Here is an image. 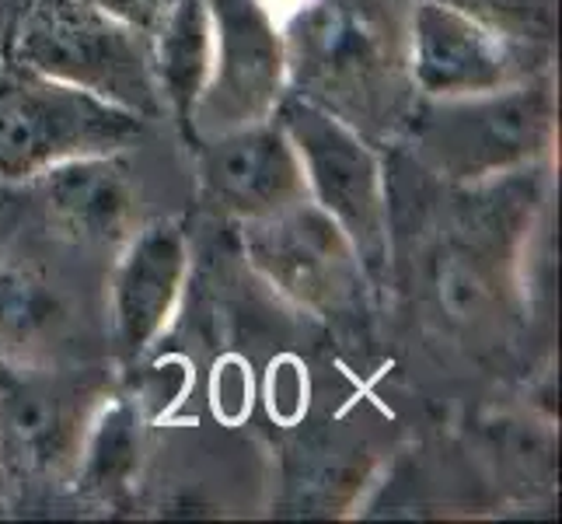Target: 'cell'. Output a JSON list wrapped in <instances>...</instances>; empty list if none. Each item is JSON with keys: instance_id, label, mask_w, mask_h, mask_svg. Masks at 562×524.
I'll return each instance as SVG.
<instances>
[{"instance_id": "obj_18", "label": "cell", "mask_w": 562, "mask_h": 524, "mask_svg": "<svg viewBox=\"0 0 562 524\" xmlns=\"http://www.w3.org/2000/svg\"><path fill=\"white\" fill-rule=\"evenodd\" d=\"M91 8H99L102 14L115 18L120 25L133 29L137 35L150 38L165 22V14L176 8V0H88Z\"/></svg>"}, {"instance_id": "obj_12", "label": "cell", "mask_w": 562, "mask_h": 524, "mask_svg": "<svg viewBox=\"0 0 562 524\" xmlns=\"http://www.w3.org/2000/svg\"><path fill=\"white\" fill-rule=\"evenodd\" d=\"M38 200L49 221L74 242L109 245L123 242L130 231L137 186L120 154H85L35 175Z\"/></svg>"}, {"instance_id": "obj_13", "label": "cell", "mask_w": 562, "mask_h": 524, "mask_svg": "<svg viewBox=\"0 0 562 524\" xmlns=\"http://www.w3.org/2000/svg\"><path fill=\"white\" fill-rule=\"evenodd\" d=\"M154 85H158L161 105L176 115L189 141V120L210 74V11L206 0H176L147 38Z\"/></svg>"}, {"instance_id": "obj_4", "label": "cell", "mask_w": 562, "mask_h": 524, "mask_svg": "<svg viewBox=\"0 0 562 524\" xmlns=\"http://www.w3.org/2000/svg\"><path fill=\"white\" fill-rule=\"evenodd\" d=\"M273 120L297 150L307 200L350 238L367 280H384L392 266V207L378 144L294 91L283 94Z\"/></svg>"}, {"instance_id": "obj_11", "label": "cell", "mask_w": 562, "mask_h": 524, "mask_svg": "<svg viewBox=\"0 0 562 524\" xmlns=\"http://www.w3.org/2000/svg\"><path fill=\"white\" fill-rule=\"evenodd\" d=\"M189 280V238L171 218L147 221L123 238L109 283V315L115 343L140 357L176 322Z\"/></svg>"}, {"instance_id": "obj_8", "label": "cell", "mask_w": 562, "mask_h": 524, "mask_svg": "<svg viewBox=\"0 0 562 524\" xmlns=\"http://www.w3.org/2000/svg\"><path fill=\"white\" fill-rule=\"evenodd\" d=\"M210 74L189 120V144L273 120L286 94L283 25L259 0H206Z\"/></svg>"}, {"instance_id": "obj_6", "label": "cell", "mask_w": 562, "mask_h": 524, "mask_svg": "<svg viewBox=\"0 0 562 524\" xmlns=\"http://www.w3.org/2000/svg\"><path fill=\"white\" fill-rule=\"evenodd\" d=\"M109 395L99 371L0 357V469L22 479H74Z\"/></svg>"}, {"instance_id": "obj_10", "label": "cell", "mask_w": 562, "mask_h": 524, "mask_svg": "<svg viewBox=\"0 0 562 524\" xmlns=\"http://www.w3.org/2000/svg\"><path fill=\"white\" fill-rule=\"evenodd\" d=\"M200 197L231 221H259L307 200L297 150L277 120L196 141Z\"/></svg>"}, {"instance_id": "obj_5", "label": "cell", "mask_w": 562, "mask_h": 524, "mask_svg": "<svg viewBox=\"0 0 562 524\" xmlns=\"http://www.w3.org/2000/svg\"><path fill=\"white\" fill-rule=\"evenodd\" d=\"M140 130V115L14 60L0 64V182H32L85 154H120Z\"/></svg>"}, {"instance_id": "obj_7", "label": "cell", "mask_w": 562, "mask_h": 524, "mask_svg": "<svg viewBox=\"0 0 562 524\" xmlns=\"http://www.w3.org/2000/svg\"><path fill=\"white\" fill-rule=\"evenodd\" d=\"M238 227L248 266L307 315H350L371 283L350 238L312 200L259 221H241Z\"/></svg>"}, {"instance_id": "obj_3", "label": "cell", "mask_w": 562, "mask_h": 524, "mask_svg": "<svg viewBox=\"0 0 562 524\" xmlns=\"http://www.w3.org/2000/svg\"><path fill=\"white\" fill-rule=\"evenodd\" d=\"M8 60L81 88L144 123L165 112L147 38L88 0H18Z\"/></svg>"}, {"instance_id": "obj_19", "label": "cell", "mask_w": 562, "mask_h": 524, "mask_svg": "<svg viewBox=\"0 0 562 524\" xmlns=\"http://www.w3.org/2000/svg\"><path fill=\"white\" fill-rule=\"evenodd\" d=\"M14 14H18V0H0V64L8 60V43H11Z\"/></svg>"}, {"instance_id": "obj_1", "label": "cell", "mask_w": 562, "mask_h": 524, "mask_svg": "<svg viewBox=\"0 0 562 524\" xmlns=\"http://www.w3.org/2000/svg\"><path fill=\"white\" fill-rule=\"evenodd\" d=\"M402 0H312L283 22L286 91L339 115L371 144L402 137L409 81Z\"/></svg>"}, {"instance_id": "obj_17", "label": "cell", "mask_w": 562, "mask_h": 524, "mask_svg": "<svg viewBox=\"0 0 562 524\" xmlns=\"http://www.w3.org/2000/svg\"><path fill=\"white\" fill-rule=\"evenodd\" d=\"M475 22L499 29L514 38L555 46V8L559 0H440Z\"/></svg>"}, {"instance_id": "obj_15", "label": "cell", "mask_w": 562, "mask_h": 524, "mask_svg": "<svg viewBox=\"0 0 562 524\" xmlns=\"http://www.w3.org/2000/svg\"><path fill=\"white\" fill-rule=\"evenodd\" d=\"M67 312L46 280L0 266V357L38 360L35 346L64 325Z\"/></svg>"}, {"instance_id": "obj_20", "label": "cell", "mask_w": 562, "mask_h": 524, "mask_svg": "<svg viewBox=\"0 0 562 524\" xmlns=\"http://www.w3.org/2000/svg\"><path fill=\"white\" fill-rule=\"evenodd\" d=\"M259 4H262L269 14H273V18H280V25H283L290 14L301 11L304 4H312V0H259Z\"/></svg>"}, {"instance_id": "obj_16", "label": "cell", "mask_w": 562, "mask_h": 524, "mask_svg": "<svg viewBox=\"0 0 562 524\" xmlns=\"http://www.w3.org/2000/svg\"><path fill=\"white\" fill-rule=\"evenodd\" d=\"M434 287L437 301L454 322H472L479 315H486V308L493 301V277L486 263H482L469 245L448 242L440 245L434 259Z\"/></svg>"}, {"instance_id": "obj_9", "label": "cell", "mask_w": 562, "mask_h": 524, "mask_svg": "<svg viewBox=\"0 0 562 524\" xmlns=\"http://www.w3.org/2000/svg\"><path fill=\"white\" fill-rule=\"evenodd\" d=\"M409 81L416 99H469L555 67V46L514 38L440 0H409Z\"/></svg>"}, {"instance_id": "obj_14", "label": "cell", "mask_w": 562, "mask_h": 524, "mask_svg": "<svg viewBox=\"0 0 562 524\" xmlns=\"http://www.w3.org/2000/svg\"><path fill=\"white\" fill-rule=\"evenodd\" d=\"M137 472H140L137 410L126 399L109 395L99 416L91 420V431L85 437L81 458H77L74 469V482L77 490H85L94 500L120 503L123 497H130Z\"/></svg>"}, {"instance_id": "obj_2", "label": "cell", "mask_w": 562, "mask_h": 524, "mask_svg": "<svg viewBox=\"0 0 562 524\" xmlns=\"http://www.w3.org/2000/svg\"><path fill=\"white\" fill-rule=\"evenodd\" d=\"M402 137L423 168L464 189L535 171L559 141L555 67L469 99H416Z\"/></svg>"}]
</instances>
